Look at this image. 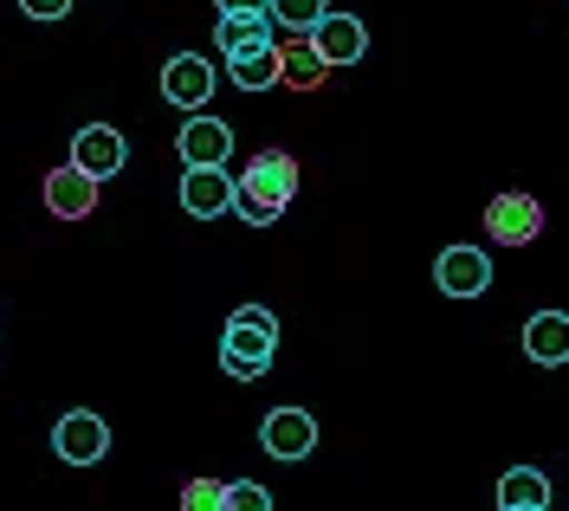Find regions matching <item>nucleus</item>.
Wrapping results in <instances>:
<instances>
[{
  "instance_id": "obj_19",
  "label": "nucleus",
  "mask_w": 569,
  "mask_h": 511,
  "mask_svg": "<svg viewBox=\"0 0 569 511\" xmlns=\"http://www.w3.org/2000/svg\"><path fill=\"white\" fill-rule=\"evenodd\" d=\"M181 511H227V485L220 479H188L181 485Z\"/></svg>"
},
{
  "instance_id": "obj_7",
  "label": "nucleus",
  "mask_w": 569,
  "mask_h": 511,
  "mask_svg": "<svg viewBox=\"0 0 569 511\" xmlns=\"http://www.w3.org/2000/svg\"><path fill=\"white\" fill-rule=\"evenodd\" d=\"M305 39L323 52V66H356V59L369 52V27H362L356 13H323Z\"/></svg>"
},
{
  "instance_id": "obj_5",
  "label": "nucleus",
  "mask_w": 569,
  "mask_h": 511,
  "mask_svg": "<svg viewBox=\"0 0 569 511\" xmlns=\"http://www.w3.org/2000/svg\"><path fill=\"white\" fill-rule=\"evenodd\" d=\"M259 447H266L272 460H305V453L318 447V421H311L305 408H272V414L259 421Z\"/></svg>"
},
{
  "instance_id": "obj_8",
  "label": "nucleus",
  "mask_w": 569,
  "mask_h": 511,
  "mask_svg": "<svg viewBox=\"0 0 569 511\" xmlns=\"http://www.w3.org/2000/svg\"><path fill=\"white\" fill-rule=\"evenodd\" d=\"M71 162H78L84 176H98V182H104V176H117V169L130 162V143H123L110 123H84V130L71 137Z\"/></svg>"
},
{
  "instance_id": "obj_6",
  "label": "nucleus",
  "mask_w": 569,
  "mask_h": 511,
  "mask_svg": "<svg viewBox=\"0 0 569 511\" xmlns=\"http://www.w3.org/2000/svg\"><path fill=\"white\" fill-rule=\"evenodd\" d=\"M486 233H492L498 247H531L537 233H543V208H537L531 194H498L492 208H486Z\"/></svg>"
},
{
  "instance_id": "obj_14",
  "label": "nucleus",
  "mask_w": 569,
  "mask_h": 511,
  "mask_svg": "<svg viewBox=\"0 0 569 511\" xmlns=\"http://www.w3.org/2000/svg\"><path fill=\"white\" fill-rule=\"evenodd\" d=\"M227 78H233L240 91H272V84H284L279 46H252V52H233V59H227Z\"/></svg>"
},
{
  "instance_id": "obj_3",
  "label": "nucleus",
  "mask_w": 569,
  "mask_h": 511,
  "mask_svg": "<svg viewBox=\"0 0 569 511\" xmlns=\"http://www.w3.org/2000/svg\"><path fill=\"white\" fill-rule=\"evenodd\" d=\"M52 453L66 460V467H98L110 453V428L91 414V408H71L66 421L52 428Z\"/></svg>"
},
{
  "instance_id": "obj_9",
  "label": "nucleus",
  "mask_w": 569,
  "mask_h": 511,
  "mask_svg": "<svg viewBox=\"0 0 569 511\" xmlns=\"http://www.w3.org/2000/svg\"><path fill=\"white\" fill-rule=\"evenodd\" d=\"M162 98L176 110H201L213 98V66L194 59V52H176V59L162 66Z\"/></svg>"
},
{
  "instance_id": "obj_18",
  "label": "nucleus",
  "mask_w": 569,
  "mask_h": 511,
  "mask_svg": "<svg viewBox=\"0 0 569 511\" xmlns=\"http://www.w3.org/2000/svg\"><path fill=\"white\" fill-rule=\"evenodd\" d=\"M272 20L291 27V33H311L323 20V0H272Z\"/></svg>"
},
{
  "instance_id": "obj_12",
  "label": "nucleus",
  "mask_w": 569,
  "mask_h": 511,
  "mask_svg": "<svg viewBox=\"0 0 569 511\" xmlns=\"http://www.w3.org/2000/svg\"><path fill=\"white\" fill-rule=\"evenodd\" d=\"M227 156H233V130H227L220 117H188V123H181V162H188V169L227 162Z\"/></svg>"
},
{
  "instance_id": "obj_20",
  "label": "nucleus",
  "mask_w": 569,
  "mask_h": 511,
  "mask_svg": "<svg viewBox=\"0 0 569 511\" xmlns=\"http://www.w3.org/2000/svg\"><path fill=\"white\" fill-rule=\"evenodd\" d=\"M227 511H272V492L252 485V479H233V485H227Z\"/></svg>"
},
{
  "instance_id": "obj_15",
  "label": "nucleus",
  "mask_w": 569,
  "mask_h": 511,
  "mask_svg": "<svg viewBox=\"0 0 569 511\" xmlns=\"http://www.w3.org/2000/svg\"><path fill=\"white\" fill-rule=\"evenodd\" d=\"M498 511H550V479L537 467H511L498 479Z\"/></svg>"
},
{
  "instance_id": "obj_22",
  "label": "nucleus",
  "mask_w": 569,
  "mask_h": 511,
  "mask_svg": "<svg viewBox=\"0 0 569 511\" xmlns=\"http://www.w3.org/2000/svg\"><path fill=\"white\" fill-rule=\"evenodd\" d=\"M220 13H272V0H213Z\"/></svg>"
},
{
  "instance_id": "obj_10",
  "label": "nucleus",
  "mask_w": 569,
  "mask_h": 511,
  "mask_svg": "<svg viewBox=\"0 0 569 511\" xmlns=\"http://www.w3.org/2000/svg\"><path fill=\"white\" fill-rule=\"evenodd\" d=\"M433 279H440L447 298H479L486 285H492V259L479 253V247H447L440 265H433Z\"/></svg>"
},
{
  "instance_id": "obj_11",
  "label": "nucleus",
  "mask_w": 569,
  "mask_h": 511,
  "mask_svg": "<svg viewBox=\"0 0 569 511\" xmlns=\"http://www.w3.org/2000/svg\"><path fill=\"white\" fill-rule=\"evenodd\" d=\"M46 208H52L59 220H84V214H98V176H84L78 162L52 169V176H46Z\"/></svg>"
},
{
  "instance_id": "obj_21",
  "label": "nucleus",
  "mask_w": 569,
  "mask_h": 511,
  "mask_svg": "<svg viewBox=\"0 0 569 511\" xmlns=\"http://www.w3.org/2000/svg\"><path fill=\"white\" fill-rule=\"evenodd\" d=\"M20 7H27L33 20H66L71 13V0H20Z\"/></svg>"
},
{
  "instance_id": "obj_4",
  "label": "nucleus",
  "mask_w": 569,
  "mask_h": 511,
  "mask_svg": "<svg viewBox=\"0 0 569 511\" xmlns=\"http://www.w3.org/2000/svg\"><path fill=\"white\" fill-rule=\"evenodd\" d=\"M233 194H240V182H233L220 162H201V169H188V176H181V208H188L194 220L233 214Z\"/></svg>"
},
{
  "instance_id": "obj_2",
  "label": "nucleus",
  "mask_w": 569,
  "mask_h": 511,
  "mask_svg": "<svg viewBox=\"0 0 569 511\" xmlns=\"http://www.w3.org/2000/svg\"><path fill=\"white\" fill-rule=\"evenodd\" d=\"M272 350H279V318L266 304H240L227 318V330H220V363H227V375H240V382L266 375L272 369Z\"/></svg>"
},
{
  "instance_id": "obj_13",
  "label": "nucleus",
  "mask_w": 569,
  "mask_h": 511,
  "mask_svg": "<svg viewBox=\"0 0 569 511\" xmlns=\"http://www.w3.org/2000/svg\"><path fill=\"white\" fill-rule=\"evenodd\" d=\"M525 357L543 363V369L569 363V318L563 311H537L531 324H525Z\"/></svg>"
},
{
  "instance_id": "obj_1",
  "label": "nucleus",
  "mask_w": 569,
  "mask_h": 511,
  "mask_svg": "<svg viewBox=\"0 0 569 511\" xmlns=\"http://www.w3.org/2000/svg\"><path fill=\"white\" fill-rule=\"evenodd\" d=\"M240 194H233V214L252 220V227H272V220L291 208V194H298V162L284 156V149H266V156H252L247 176H233Z\"/></svg>"
},
{
  "instance_id": "obj_16",
  "label": "nucleus",
  "mask_w": 569,
  "mask_h": 511,
  "mask_svg": "<svg viewBox=\"0 0 569 511\" xmlns=\"http://www.w3.org/2000/svg\"><path fill=\"white\" fill-rule=\"evenodd\" d=\"M213 39H220L227 59L233 52H252V46H272V13H220L213 20Z\"/></svg>"
},
{
  "instance_id": "obj_17",
  "label": "nucleus",
  "mask_w": 569,
  "mask_h": 511,
  "mask_svg": "<svg viewBox=\"0 0 569 511\" xmlns=\"http://www.w3.org/2000/svg\"><path fill=\"white\" fill-rule=\"evenodd\" d=\"M279 59H284V84H291V91H318L323 72H330V66H323V52L311 46V39H291V46H279Z\"/></svg>"
}]
</instances>
